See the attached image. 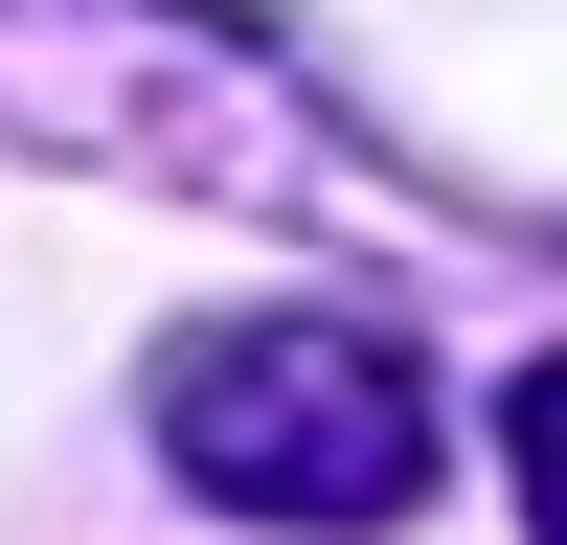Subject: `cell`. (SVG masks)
Segmentation results:
<instances>
[{"instance_id":"6da1fadb","label":"cell","mask_w":567,"mask_h":545,"mask_svg":"<svg viewBox=\"0 0 567 545\" xmlns=\"http://www.w3.org/2000/svg\"><path fill=\"white\" fill-rule=\"evenodd\" d=\"M159 454L182 500H227V523H409L432 500V363L363 341V318H182L159 341Z\"/></svg>"},{"instance_id":"7a4b0ae2","label":"cell","mask_w":567,"mask_h":545,"mask_svg":"<svg viewBox=\"0 0 567 545\" xmlns=\"http://www.w3.org/2000/svg\"><path fill=\"white\" fill-rule=\"evenodd\" d=\"M499 477H523V523L567 545V363H523V387H499Z\"/></svg>"}]
</instances>
